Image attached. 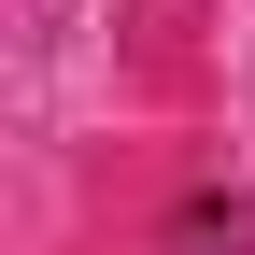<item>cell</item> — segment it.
Wrapping results in <instances>:
<instances>
[]
</instances>
